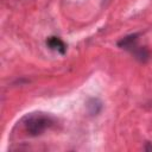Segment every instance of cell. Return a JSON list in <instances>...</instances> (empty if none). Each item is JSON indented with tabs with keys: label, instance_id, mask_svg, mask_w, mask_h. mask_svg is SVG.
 <instances>
[{
	"label": "cell",
	"instance_id": "cell-1",
	"mask_svg": "<svg viewBox=\"0 0 152 152\" xmlns=\"http://www.w3.org/2000/svg\"><path fill=\"white\" fill-rule=\"evenodd\" d=\"M25 132L31 137L43 134L48 128L53 125V119L46 113H30L21 120Z\"/></svg>",
	"mask_w": 152,
	"mask_h": 152
},
{
	"label": "cell",
	"instance_id": "cell-2",
	"mask_svg": "<svg viewBox=\"0 0 152 152\" xmlns=\"http://www.w3.org/2000/svg\"><path fill=\"white\" fill-rule=\"evenodd\" d=\"M137 34H131V36H127L125 38H122L120 42H119V46L124 48V49H127V50H135L137 49Z\"/></svg>",
	"mask_w": 152,
	"mask_h": 152
},
{
	"label": "cell",
	"instance_id": "cell-3",
	"mask_svg": "<svg viewBox=\"0 0 152 152\" xmlns=\"http://www.w3.org/2000/svg\"><path fill=\"white\" fill-rule=\"evenodd\" d=\"M48 45L52 49V50H56V51H59L61 53H64L65 52V44L57 37H51L49 38V40L46 42Z\"/></svg>",
	"mask_w": 152,
	"mask_h": 152
},
{
	"label": "cell",
	"instance_id": "cell-4",
	"mask_svg": "<svg viewBox=\"0 0 152 152\" xmlns=\"http://www.w3.org/2000/svg\"><path fill=\"white\" fill-rule=\"evenodd\" d=\"M87 108L91 115H96L100 113V110L102 108V102L99 99H90L87 102Z\"/></svg>",
	"mask_w": 152,
	"mask_h": 152
}]
</instances>
